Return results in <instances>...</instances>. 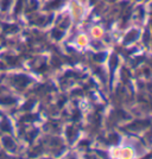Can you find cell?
Masks as SVG:
<instances>
[{"instance_id":"1","label":"cell","mask_w":152,"mask_h":159,"mask_svg":"<svg viewBox=\"0 0 152 159\" xmlns=\"http://www.w3.org/2000/svg\"><path fill=\"white\" fill-rule=\"evenodd\" d=\"M138 31H137V30H134V32L132 31L131 33H129L128 36H127V37H126V39H125V43H129V42H132V40H134L135 38H137V36H138Z\"/></svg>"}]
</instances>
